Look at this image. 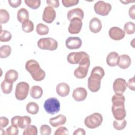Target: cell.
Instances as JSON below:
<instances>
[{
  "label": "cell",
  "instance_id": "cell-10",
  "mask_svg": "<svg viewBox=\"0 0 135 135\" xmlns=\"http://www.w3.org/2000/svg\"><path fill=\"white\" fill-rule=\"evenodd\" d=\"M88 54L85 52H71L67 56L68 62L71 64H79L82 59Z\"/></svg>",
  "mask_w": 135,
  "mask_h": 135
},
{
  "label": "cell",
  "instance_id": "cell-48",
  "mask_svg": "<svg viewBox=\"0 0 135 135\" xmlns=\"http://www.w3.org/2000/svg\"><path fill=\"white\" fill-rule=\"evenodd\" d=\"M46 3L51 6L57 8L60 6V3L58 0H47L46 1Z\"/></svg>",
  "mask_w": 135,
  "mask_h": 135
},
{
  "label": "cell",
  "instance_id": "cell-15",
  "mask_svg": "<svg viewBox=\"0 0 135 135\" xmlns=\"http://www.w3.org/2000/svg\"><path fill=\"white\" fill-rule=\"evenodd\" d=\"M25 69L32 75L39 71L41 67L38 62L36 60H30L25 64Z\"/></svg>",
  "mask_w": 135,
  "mask_h": 135
},
{
  "label": "cell",
  "instance_id": "cell-29",
  "mask_svg": "<svg viewBox=\"0 0 135 135\" xmlns=\"http://www.w3.org/2000/svg\"><path fill=\"white\" fill-rule=\"evenodd\" d=\"M26 111L31 114H36L39 111V107L38 104L34 102H30L26 105Z\"/></svg>",
  "mask_w": 135,
  "mask_h": 135
},
{
  "label": "cell",
  "instance_id": "cell-30",
  "mask_svg": "<svg viewBox=\"0 0 135 135\" xmlns=\"http://www.w3.org/2000/svg\"><path fill=\"white\" fill-rule=\"evenodd\" d=\"M11 51L12 49L9 45H2L0 48V57L2 59L7 57L11 54Z\"/></svg>",
  "mask_w": 135,
  "mask_h": 135
},
{
  "label": "cell",
  "instance_id": "cell-39",
  "mask_svg": "<svg viewBox=\"0 0 135 135\" xmlns=\"http://www.w3.org/2000/svg\"><path fill=\"white\" fill-rule=\"evenodd\" d=\"M12 38V34L11 33L6 30L1 31V35H0V41L1 42H8Z\"/></svg>",
  "mask_w": 135,
  "mask_h": 135
},
{
  "label": "cell",
  "instance_id": "cell-45",
  "mask_svg": "<svg viewBox=\"0 0 135 135\" xmlns=\"http://www.w3.org/2000/svg\"><path fill=\"white\" fill-rule=\"evenodd\" d=\"M9 123L8 119L5 117H1L0 118V127L3 128L6 127Z\"/></svg>",
  "mask_w": 135,
  "mask_h": 135
},
{
  "label": "cell",
  "instance_id": "cell-4",
  "mask_svg": "<svg viewBox=\"0 0 135 135\" xmlns=\"http://www.w3.org/2000/svg\"><path fill=\"white\" fill-rule=\"evenodd\" d=\"M38 47L42 50L54 51L57 48V42L51 37L40 38L37 42Z\"/></svg>",
  "mask_w": 135,
  "mask_h": 135
},
{
  "label": "cell",
  "instance_id": "cell-18",
  "mask_svg": "<svg viewBox=\"0 0 135 135\" xmlns=\"http://www.w3.org/2000/svg\"><path fill=\"white\" fill-rule=\"evenodd\" d=\"M70 88L69 85L64 82L58 84L56 88V91L57 94L62 97H65L67 96L70 92Z\"/></svg>",
  "mask_w": 135,
  "mask_h": 135
},
{
  "label": "cell",
  "instance_id": "cell-40",
  "mask_svg": "<svg viewBox=\"0 0 135 135\" xmlns=\"http://www.w3.org/2000/svg\"><path fill=\"white\" fill-rule=\"evenodd\" d=\"M33 79L36 81H41L43 80L45 77V72L42 69L35 74L31 75Z\"/></svg>",
  "mask_w": 135,
  "mask_h": 135
},
{
  "label": "cell",
  "instance_id": "cell-42",
  "mask_svg": "<svg viewBox=\"0 0 135 135\" xmlns=\"http://www.w3.org/2000/svg\"><path fill=\"white\" fill-rule=\"evenodd\" d=\"M19 130L18 127L14 126L13 125L10 126L7 128L6 130V134H11V135H17L18 134Z\"/></svg>",
  "mask_w": 135,
  "mask_h": 135
},
{
  "label": "cell",
  "instance_id": "cell-52",
  "mask_svg": "<svg viewBox=\"0 0 135 135\" xmlns=\"http://www.w3.org/2000/svg\"><path fill=\"white\" fill-rule=\"evenodd\" d=\"M1 134H6V132H4V130L3 129V128H1Z\"/></svg>",
  "mask_w": 135,
  "mask_h": 135
},
{
  "label": "cell",
  "instance_id": "cell-16",
  "mask_svg": "<svg viewBox=\"0 0 135 135\" xmlns=\"http://www.w3.org/2000/svg\"><path fill=\"white\" fill-rule=\"evenodd\" d=\"M131 63V60L130 56L127 54H122L119 56L117 60V65L122 69L128 68Z\"/></svg>",
  "mask_w": 135,
  "mask_h": 135
},
{
  "label": "cell",
  "instance_id": "cell-37",
  "mask_svg": "<svg viewBox=\"0 0 135 135\" xmlns=\"http://www.w3.org/2000/svg\"><path fill=\"white\" fill-rule=\"evenodd\" d=\"M24 2L27 6L33 9L38 8L41 5L40 0H25Z\"/></svg>",
  "mask_w": 135,
  "mask_h": 135
},
{
  "label": "cell",
  "instance_id": "cell-13",
  "mask_svg": "<svg viewBox=\"0 0 135 135\" xmlns=\"http://www.w3.org/2000/svg\"><path fill=\"white\" fill-rule=\"evenodd\" d=\"M111 110L113 116L116 120H121L125 118L126 116V111L125 110L124 105H112Z\"/></svg>",
  "mask_w": 135,
  "mask_h": 135
},
{
  "label": "cell",
  "instance_id": "cell-12",
  "mask_svg": "<svg viewBox=\"0 0 135 135\" xmlns=\"http://www.w3.org/2000/svg\"><path fill=\"white\" fill-rule=\"evenodd\" d=\"M82 44V40L79 37H69L65 41L66 47L70 50L79 49Z\"/></svg>",
  "mask_w": 135,
  "mask_h": 135
},
{
  "label": "cell",
  "instance_id": "cell-51",
  "mask_svg": "<svg viewBox=\"0 0 135 135\" xmlns=\"http://www.w3.org/2000/svg\"><path fill=\"white\" fill-rule=\"evenodd\" d=\"M86 134L85 131L82 128H78L74 131L73 134V135H85Z\"/></svg>",
  "mask_w": 135,
  "mask_h": 135
},
{
  "label": "cell",
  "instance_id": "cell-5",
  "mask_svg": "<svg viewBox=\"0 0 135 135\" xmlns=\"http://www.w3.org/2000/svg\"><path fill=\"white\" fill-rule=\"evenodd\" d=\"M29 84L25 82H21L16 86L15 95L18 100H24L26 98L29 91Z\"/></svg>",
  "mask_w": 135,
  "mask_h": 135
},
{
  "label": "cell",
  "instance_id": "cell-26",
  "mask_svg": "<svg viewBox=\"0 0 135 135\" xmlns=\"http://www.w3.org/2000/svg\"><path fill=\"white\" fill-rule=\"evenodd\" d=\"M125 97L121 94H115L112 97V105L120 106L124 105Z\"/></svg>",
  "mask_w": 135,
  "mask_h": 135
},
{
  "label": "cell",
  "instance_id": "cell-35",
  "mask_svg": "<svg viewBox=\"0 0 135 135\" xmlns=\"http://www.w3.org/2000/svg\"><path fill=\"white\" fill-rule=\"evenodd\" d=\"M124 33L127 34H132L135 32V24L132 22H127L124 26Z\"/></svg>",
  "mask_w": 135,
  "mask_h": 135
},
{
  "label": "cell",
  "instance_id": "cell-47",
  "mask_svg": "<svg viewBox=\"0 0 135 135\" xmlns=\"http://www.w3.org/2000/svg\"><path fill=\"white\" fill-rule=\"evenodd\" d=\"M127 86H128V88L132 90V91H134L135 90V85H134V77H132V78H130L129 80L128 83H127Z\"/></svg>",
  "mask_w": 135,
  "mask_h": 135
},
{
  "label": "cell",
  "instance_id": "cell-32",
  "mask_svg": "<svg viewBox=\"0 0 135 135\" xmlns=\"http://www.w3.org/2000/svg\"><path fill=\"white\" fill-rule=\"evenodd\" d=\"M1 87L2 92L4 94H9L12 91L13 83L7 82L4 80L2 82Z\"/></svg>",
  "mask_w": 135,
  "mask_h": 135
},
{
  "label": "cell",
  "instance_id": "cell-9",
  "mask_svg": "<svg viewBox=\"0 0 135 135\" xmlns=\"http://www.w3.org/2000/svg\"><path fill=\"white\" fill-rule=\"evenodd\" d=\"M127 87V84L126 80L122 78H118L115 79L113 83V89L115 94H121L126 91Z\"/></svg>",
  "mask_w": 135,
  "mask_h": 135
},
{
  "label": "cell",
  "instance_id": "cell-24",
  "mask_svg": "<svg viewBox=\"0 0 135 135\" xmlns=\"http://www.w3.org/2000/svg\"><path fill=\"white\" fill-rule=\"evenodd\" d=\"M104 71L103 69L100 66H95L91 71L90 76L101 80L104 76Z\"/></svg>",
  "mask_w": 135,
  "mask_h": 135
},
{
  "label": "cell",
  "instance_id": "cell-43",
  "mask_svg": "<svg viewBox=\"0 0 135 135\" xmlns=\"http://www.w3.org/2000/svg\"><path fill=\"white\" fill-rule=\"evenodd\" d=\"M79 2V0H62V3L64 6L66 7L76 5Z\"/></svg>",
  "mask_w": 135,
  "mask_h": 135
},
{
  "label": "cell",
  "instance_id": "cell-25",
  "mask_svg": "<svg viewBox=\"0 0 135 135\" xmlns=\"http://www.w3.org/2000/svg\"><path fill=\"white\" fill-rule=\"evenodd\" d=\"M43 89L40 86L34 85L30 90V95L31 97L35 99H40L43 95Z\"/></svg>",
  "mask_w": 135,
  "mask_h": 135
},
{
  "label": "cell",
  "instance_id": "cell-49",
  "mask_svg": "<svg viewBox=\"0 0 135 135\" xmlns=\"http://www.w3.org/2000/svg\"><path fill=\"white\" fill-rule=\"evenodd\" d=\"M135 5H133L131 7H130L129 9V15L130 17V18H131L133 20L135 19V14H134V12H135Z\"/></svg>",
  "mask_w": 135,
  "mask_h": 135
},
{
  "label": "cell",
  "instance_id": "cell-31",
  "mask_svg": "<svg viewBox=\"0 0 135 135\" xmlns=\"http://www.w3.org/2000/svg\"><path fill=\"white\" fill-rule=\"evenodd\" d=\"M22 30L26 33H30L34 30L33 23L31 20H27L22 23Z\"/></svg>",
  "mask_w": 135,
  "mask_h": 135
},
{
  "label": "cell",
  "instance_id": "cell-41",
  "mask_svg": "<svg viewBox=\"0 0 135 135\" xmlns=\"http://www.w3.org/2000/svg\"><path fill=\"white\" fill-rule=\"evenodd\" d=\"M40 131L41 135H49L51 133L52 129L48 125L43 124L40 127Z\"/></svg>",
  "mask_w": 135,
  "mask_h": 135
},
{
  "label": "cell",
  "instance_id": "cell-38",
  "mask_svg": "<svg viewBox=\"0 0 135 135\" xmlns=\"http://www.w3.org/2000/svg\"><path fill=\"white\" fill-rule=\"evenodd\" d=\"M9 19V15L8 12L4 9H0V22L1 24L6 23Z\"/></svg>",
  "mask_w": 135,
  "mask_h": 135
},
{
  "label": "cell",
  "instance_id": "cell-8",
  "mask_svg": "<svg viewBox=\"0 0 135 135\" xmlns=\"http://www.w3.org/2000/svg\"><path fill=\"white\" fill-rule=\"evenodd\" d=\"M70 21V23L68 27L69 32L73 34L80 33L82 27V20L79 18H73Z\"/></svg>",
  "mask_w": 135,
  "mask_h": 135
},
{
  "label": "cell",
  "instance_id": "cell-1",
  "mask_svg": "<svg viewBox=\"0 0 135 135\" xmlns=\"http://www.w3.org/2000/svg\"><path fill=\"white\" fill-rule=\"evenodd\" d=\"M79 66L74 71V76L78 79L84 78L88 72L90 64V57L88 54L86 55L79 63Z\"/></svg>",
  "mask_w": 135,
  "mask_h": 135
},
{
  "label": "cell",
  "instance_id": "cell-22",
  "mask_svg": "<svg viewBox=\"0 0 135 135\" xmlns=\"http://www.w3.org/2000/svg\"><path fill=\"white\" fill-rule=\"evenodd\" d=\"M18 77V72L15 70L11 69L6 72L5 74L4 80L7 82L13 83L17 80Z\"/></svg>",
  "mask_w": 135,
  "mask_h": 135
},
{
  "label": "cell",
  "instance_id": "cell-27",
  "mask_svg": "<svg viewBox=\"0 0 135 135\" xmlns=\"http://www.w3.org/2000/svg\"><path fill=\"white\" fill-rule=\"evenodd\" d=\"M17 17L19 22L22 23L24 21L28 20V17H29L28 12L25 8H22L18 11Z\"/></svg>",
  "mask_w": 135,
  "mask_h": 135
},
{
  "label": "cell",
  "instance_id": "cell-14",
  "mask_svg": "<svg viewBox=\"0 0 135 135\" xmlns=\"http://www.w3.org/2000/svg\"><path fill=\"white\" fill-rule=\"evenodd\" d=\"M87 91L84 88L79 87L75 89L72 93V97L78 102L84 101L87 97Z\"/></svg>",
  "mask_w": 135,
  "mask_h": 135
},
{
  "label": "cell",
  "instance_id": "cell-28",
  "mask_svg": "<svg viewBox=\"0 0 135 135\" xmlns=\"http://www.w3.org/2000/svg\"><path fill=\"white\" fill-rule=\"evenodd\" d=\"M31 123V119L28 116H22L20 117L18 122V127H20L21 129H25L28 126L30 125Z\"/></svg>",
  "mask_w": 135,
  "mask_h": 135
},
{
  "label": "cell",
  "instance_id": "cell-11",
  "mask_svg": "<svg viewBox=\"0 0 135 135\" xmlns=\"http://www.w3.org/2000/svg\"><path fill=\"white\" fill-rule=\"evenodd\" d=\"M109 35L111 39L118 41L124 38L125 36V33L120 28L114 26L110 28L109 30Z\"/></svg>",
  "mask_w": 135,
  "mask_h": 135
},
{
  "label": "cell",
  "instance_id": "cell-2",
  "mask_svg": "<svg viewBox=\"0 0 135 135\" xmlns=\"http://www.w3.org/2000/svg\"><path fill=\"white\" fill-rule=\"evenodd\" d=\"M103 121L102 115L99 113H93L87 116L84 120V124L90 129H95L102 124Z\"/></svg>",
  "mask_w": 135,
  "mask_h": 135
},
{
  "label": "cell",
  "instance_id": "cell-23",
  "mask_svg": "<svg viewBox=\"0 0 135 135\" xmlns=\"http://www.w3.org/2000/svg\"><path fill=\"white\" fill-rule=\"evenodd\" d=\"M119 57V54L115 52H111L108 54L106 62L107 64L111 67L115 66L117 65V60Z\"/></svg>",
  "mask_w": 135,
  "mask_h": 135
},
{
  "label": "cell",
  "instance_id": "cell-53",
  "mask_svg": "<svg viewBox=\"0 0 135 135\" xmlns=\"http://www.w3.org/2000/svg\"><path fill=\"white\" fill-rule=\"evenodd\" d=\"M121 2L124 3V4H127L128 3H130V2H134V1H132V2H131V1H128V2H127V1H121Z\"/></svg>",
  "mask_w": 135,
  "mask_h": 135
},
{
  "label": "cell",
  "instance_id": "cell-3",
  "mask_svg": "<svg viewBox=\"0 0 135 135\" xmlns=\"http://www.w3.org/2000/svg\"><path fill=\"white\" fill-rule=\"evenodd\" d=\"M45 111L50 114H54L60 110V103L55 98H50L45 100L44 103Z\"/></svg>",
  "mask_w": 135,
  "mask_h": 135
},
{
  "label": "cell",
  "instance_id": "cell-20",
  "mask_svg": "<svg viewBox=\"0 0 135 135\" xmlns=\"http://www.w3.org/2000/svg\"><path fill=\"white\" fill-rule=\"evenodd\" d=\"M66 121V117L62 114H59L55 117L50 118L49 120L50 124L53 127H57L63 125L65 123Z\"/></svg>",
  "mask_w": 135,
  "mask_h": 135
},
{
  "label": "cell",
  "instance_id": "cell-46",
  "mask_svg": "<svg viewBox=\"0 0 135 135\" xmlns=\"http://www.w3.org/2000/svg\"><path fill=\"white\" fill-rule=\"evenodd\" d=\"M8 2L11 6L13 8H16L21 5L22 1L21 0H9L8 1Z\"/></svg>",
  "mask_w": 135,
  "mask_h": 135
},
{
  "label": "cell",
  "instance_id": "cell-6",
  "mask_svg": "<svg viewBox=\"0 0 135 135\" xmlns=\"http://www.w3.org/2000/svg\"><path fill=\"white\" fill-rule=\"evenodd\" d=\"M112 6L111 4L105 3L103 1H99L95 3L94 9L95 12L101 16L108 15L111 10Z\"/></svg>",
  "mask_w": 135,
  "mask_h": 135
},
{
  "label": "cell",
  "instance_id": "cell-33",
  "mask_svg": "<svg viewBox=\"0 0 135 135\" xmlns=\"http://www.w3.org/2000/svg\"><path fill=\"white\" fill-rule=\"evenodd\" d=\"M36 31L38 34L40 35H44L48 34L49 32V28L47 26L42 23H39L36 26Z\"/></svg>",
  "mask_w": 135,
  "mask_h": 135
},
{
  "label": "cell",
  "instance_id": "cell-44",
  "mask_svg": "<svg viewBox=\"0 0 135 135\" xmlns=\"http://www.w3.org/2000/svg\"><path fill=\"white\" fill-rule=\"evenodd\" d=\"M55 135H67L69 134V131L66 128L64 127H60L57 129L54 132Z\"/></svg>",
  "mask_w": 135,
  "mask_h": 135
},
{
  "label": "cell",
  "instance_id": "cell-36",
  "mask_svg": "<svg viewBox=\"0 0 135 135\" xmlns=\"http://www.w3.org/2000/svg\"><path fill=\"white\" fill-rule=\"evenodd\" d=\"M23 135H36L37 134V129L35 126L29 125L24 130Z\"/></svg>",
  "mask_w": 135,
  "mask_h": 135
},
{
  "label": "cell",
  "instance_id": "cell-34",
  "mask_svg": "<svg viewBox=\"0 0 135 135\" xmlns=\"http://www.w3.org/2000/svg\"><path fill=\"white\" fill-rule=\"evenodd\" d=\"M127 125V121L124 119L121 120H115L113 122L114 128L117 130H122L126 127Z\"/></svg>",
  "mask_w": 135,
  "mask_h": 135
},
{
  "label": "cell",
  "instance_id": "cell-21",
  "mask_svg": "<svg viewBox=\"0 0 135 135\" xmlns=\"http://www.w3.org/2000/svg\"><path fill=\"white\" fill-rule=\"evenodd\" d=\"M67 17L69 21L73 18H79L82 20L84 17V12L80 8H74L68 12Z\"/></svg>",
  "mask_w": 135,
  "mask_h": 135
},
{
  "label": "cell",
  "instance_id": "cell-17",
  "mask_svg": "<svg viewBox=\"0 0 135 135\" xmlns=\"http://www.w3.org/2000/svg\"><path fill=\"white\" fill-rule=\"evenodd\" d=\"M101 86V80L90 76L88 80V87L92 92H96L99 90Z\"/></svg>",
  "mask_w": 135,
  "mask_h": 135
},
{
  "label": "cell",
  "instance_id": "cell-19",
  "mask_svg": "<svg viewBox=\"0 0 135 135\" xmlns=\"http://www.w3.org/2000/svg\"><path fill=\"white\" fill-rule=\"evenodd\" d=\"M102 28V23L101 21L97 18H92L89 23V29L94 33H97L99 32Z\"/></svg>",
  "mask_w": 135,
  "mask_h": 135
},
{
  "label": "cell",
  "instance_id": "cell-50",
  "mask_svg": "<svg viewBox=\"0 0 135 135\" xmlns=\"http://www.w3.org/2000/svg\"><path fill=\"white\" fill-rule=\"evenodd\" d=\"M21 116L19 115H16L14 117H13L11 119V124L12 125L15 126L16 127H18V120L20 119Z\"/></svg>",
  "mask_w": 135,
  "mask_h": 135
},
{
  "label": "cell",
  "instance_id": "cell-7",
  "mask_svg": "<svg viewBox=\"0 0 135 135\" xmlns=\"http://www.w3.org/2000/svg\"><path fill=\"white\" fill-rule=\"evenodd\" d=\"M55 17L56 12L52 6H48L45 7L42 15V19L44 22L47 23H51L54 21Z\"/></svg>",
  "mask_w": 135,
  "mask_h": 135
}]
</instances>
